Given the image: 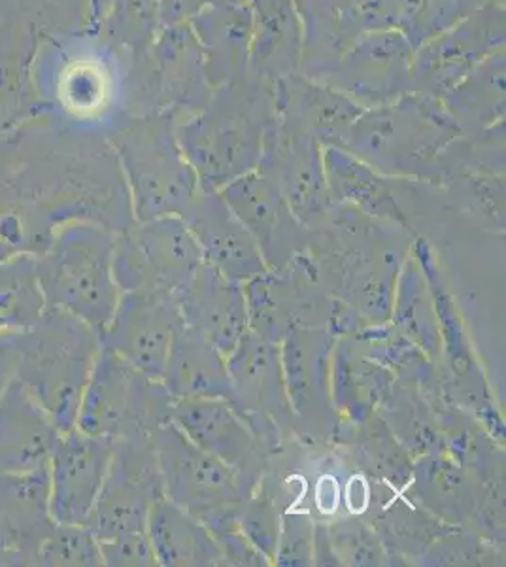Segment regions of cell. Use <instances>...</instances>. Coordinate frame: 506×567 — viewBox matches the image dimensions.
<instances>
[{
    "instance_id": "9a60e30c",
    "label": "cell",
    "mask_w": 506,
    "mask_h": 567,
    "mask_svg": "<svg viewBox=\"0 0 506 567\" xmlns=\"http://www.w3.org/2000/svg\"><path fill=\"white\" fill-rule=\"evenodd\" d=\"M146 532L163 567H221L224 553L205 523L165 494L149 505Z\"/></svg>"
},
{
    "instance_id": "2e32d148",
    "label": "cell",
    "mask_w": 506,
    "mask_h": 567,
    "mask_svg": "<svg viewBox=\"0 0 506 567\" xmlns=\"http://www.w3.org/2000/svg\"><path fill=\"white\" fill-rule=\"evenodd\" d=\"M184 221L192 229L205 264L224 277L244 284L270 271L256 239L227 208H211Z\"/></svg>"
},
{
    "instance_id": "5bb4252c",
    "label": "cell",
    "mask_w": 506,
    "mask_h": 567,
    "mask_svg": "<svg viewBox=\"0 0 506 567\" xmlns=\"http://www.w3.org/2000/svg\"><path fill=\"white\" fill-rule=\"evenodd\" d=\"M159 382L176 400H225L237 409L227 358L186 323L174 336Z\"/></svg>"
},
{
    "instance_id": "f1b7e54d",
    "label": "cell",
    "mask_w": 506,
    "mask_h": 567,
    "mask_svg": "<svg viewBox=\"0 0 506 567\" xmlns=\"http://www.w3.org/2000/svg\"><path fill=\"white\" fill-rule=\"evenodd\" d=\"M314 566H339L329 537V526L326 524L314 529Z\"/></svg>"
},
{
    "instance_id": "6da1fadb",
    "label": "cell",
    "mask_w": 506,
    "mask_h": 567,
    "mask_svg": "<svg viewBox=\"0 0 506 567\" xmlns=\"http://www.w3.org/2000/svg\"><path fill=\"white\" fill-rule=\"evenodd\" d=\"M16 344L13 379L44 406L59 432L76 427L80 401L103 344L101 333L69 312L48 307Z\"/></svg>"
},
{
    "instance_id": "9c48e42d",
    "label": "cell",
    "mask_w": 506,
    "mask_h": 567,
    "mask_svg": "<svg viewBox=\"0 0 506 567\" xmlns=\"http://www.w3.org/2000/svg\"><path fill=\"white\" fill-rule=\"evenodd\" d=\"M167 419L193 445L229 465L246 491H256L261 478V446L259 437L238 414L233 403L225 400L168 401Z\"/></svg>"
},
{
    "instance_id": "8fae6325",
    "label": "cell",
    "mask_w": 506,
    "mask_h": 567,
    "mask_svg": "<svg viewBox=\"0 0 506 567\" xmlns=\"http://www.w3.org/2000/svg\"><path fill=\"white\" fill-rule=\"evenodd\" d=\"M337 337L328 328L289 329L280 341L283 381L296 416L328 424L333 414L331 360Z\"/></svg>"
},
{
    "instance_id": "f546056e",
    "label": "cell",
    "mask_w": 506,
    "mask_h": 567,
    "mask_svg": "<svg viewBox=\"0 0 506 567\" xmlns=\"http://www.w3.org/2000/svg\"><path fill=\"white\" fill-rule=\"evenodd\" d=\"M2 566H20V560H18L12 529L4 520V516L0 515V567Z\"/></svg>"
},
{
    "instance_id": "ffe728a7",
    "label": "cell",
    "mask_w": 506,
    "mask_h": 567,
    "mask_svg": "<svg viewBox=\"0 0 506 567\" xmlns=\"http://www.w3.org/2000/svg\"><path fill=\"white\" fill-rule=\"evenodd\" d=\"M48 309L34 271V258L0 264V337H20L39 322Z\"/></svg>"
},
{
    "instance_id": "484cf974",
    "label": "cell",
    "mask_w": 506,
    "mask_h": 567,
    "mask_svg": "<svg viewBox=\"0 0 506 567\" xmlns=\"http://www.w3.org/2000/svg\"><path fill=\"white\" fill-rule=\"evenodd\" d=\"M205 526L210 529L214 539L218 542L227 566H272L269 558L261 550H257L251 545L250 539L244 535L240 524H238V511L237 513H229V515L218 516L210 523H206Z\"/></svg>"
},
{
    "instance_id": "4316f807",
    "label": "cell",
    "mask_w": 506,
    "mask_h": 567,
    "mask_svg": "<svg viewBox=\"0 0 506 567\" xmlns=\"http://www.w3.org/2000/svg\"><path fill=\"white\" fill-rule=\"evenodd\" d=\"M104 566L154 567L159 566L146 529L123 532L99 542Z\"/></svg>"
},
{
    "instance_id": "5b68a950",
    "label": "cell",
    "mask_w": 506,
    "mask_h": 567,
    "mask_svg": "<svg viewBox=\"0 0 506 567\" xmlns=\"http://www.w3.org/2000/svg\"><path fill=\"white\" fill-rule=\"evenodd\" d=\"M203 264L199 245L184 219L161 216L116 237L114 277L122 291L176 296Z\"/></svg>"
},
{
    "instance_id": "8992f818",
    "label": "cell",
    "mask_w": 506,
    "mask_h": 567,
    "mask_svg": "<svg viewBox=\"0 0 506 567\" xmlns=\"http://www.w3.org/2000/svg\"><path fill=\"white\" fill-rule=\"evenodd\" d=\"M161 494L159 465L149 439H116L109 477L85 526L96 542L123 532L146 529L149 505Z\"/></svg>"
},
{
    "instance_id": "52a82bcc",
    "label": "cell",
    "mask_w": 506,
    "mask_h": 567,
    "mask_svg": "<svg viewBox=\"0 0 506 567\" xmlns=\"http://www.w3.org/2000/svg\"><path fill=\"white\" fill-rule=\"evenodd\" d=\"M184 323L176 296L159 291H122L116 312L101 341L138 373L161 381L174 336Z\"/></svg>"
},
{
    "instance_id": "277c9868",
    "label": "cell",
    "mask_w": 506,
    "mask_h": 567,
    "mask_svg": "<svg viewBox=\"0 0 506 567\" xmlns=\"http://www.w3.org/2000/svg\"><path fill=\"white\" fill-rule=\"evenodd\" d=\"M148 439L159 465L163 494L203 523L237 513L250 496L229 465L193 445L171 420L155 424Z\"/></svg>"
},
{
    "instance_id": "d4e9b609",
    "label": "cell",
    "mask_w": 506,
    "mask_h": 567,
    "mask_svg": "<svg viewBox=\"0 0 506 567\" xmlns=\"http://www.w3.org/2000/svg\"><path fill=\"white\" fill-rule=\"evenodd\" d=\"M316 524L307 513L288 511L280 516V532L276 542L272 566H314Z\"/></svg>"
},
{
    "instance_id": "3957f363",
    "label": "cell",
    "mask_w": 506,
    "mask_h": 567,
    "mask_svg": "<svg viewBox=\"0 0 506 567\" xmlns=\"http://www.w3.org/2000/svg\"><path fill=\"white\" fill-rule=\"evenodd\" d=\"M171 395L146 374L138 373L116 352L101 344L90 381L80 401L76 427L95 437L144 435L167 420Z\"/></svg>"
},
{
    "instance_id": "cb8c5ba5",
    "label": "cell",
    "mask_w": 506,
    "mask_h": 567,
    "mask_svg": "<svg viewBox=\"0 0 506 567\" xmlns=\"http://www.w3.org/2000/svg\"><path fill=\"white\" fill-rule=\"evenodd\" d=\"M329 537L339 566H384V545L365 523L347 518L329 526Z\"/></svg>"
},
{
    "instance_id": "83f0119b",
    "label": "cell",
    "mask_w": 506,
    "mask_h": 567,
    "mask_svg": "<svg viewBox=\"0 0 506 567\" xmlns=\"http://www.w3.org/2000/svg\"><path fill=\"white\" fill-rule=\"evenodd\" d=\"M18 337H0V393L13 381L18 365Z\"/></svg>"
},
{
    "instance_id": "4fadbf2b",
    "label": "cell",
    "mask_w": 506,
    "mask_h": 567,
    "mask_svg": "<svg viewBox=\"0 0 506 567\" xmlns=\"http://www.w3.org/2000/svg\"><path fill=\"white\" fill-rule=\"evenodd\" d=\"M59 435L44 406L13 379L0 393V473L48 467Z\"/></svg>"
},
{
    "instance_id": "e0dca14e",
    "label": "cell",
    "mask_w": 506,
    "mask_h": 567,
    "mask_svg": "<svg viewBox=\"0 0 506 567\" xmlns=\"http://www.w3.org/2000/svg\"><path fill=\"white\" fill-rule=\"evenodd\" d=\"M0 515L12 529L20 566H32L37 547L58 523L50 509L48 467L0 473Z\"/></svg>"
},
{
    "instance_id": "7a4b0ae2",
    "label": "cell",
    "mask_w": 506,
    "mask_h": 567,
    "mask_svg": "<svg viewBox=\"0 0 506 567\" xmlns=\"http://www.w3.org/2000/svg\"><path fill=\"white\" fill-rule=\"evenodd\" d=\"M114 246L116 237L103 227L64 229L44 254L34 258L45 305L103 333L122 297L114 277Z\"/></svg>"
},
{
    "instance_id": "d6986e66",
    "label": "cell",
    "mask_w": 506,
    "mask_h": 567,
    "mask_svg": "<svg viewBox=\"0 0 506 567\" xmlns=\"http://www.w3.org/2000/svg\"><path fill=\"white\" fill-rule=\"evenodd\" d=\"M390 320L393 328L422 350L430 360H435L443 352V336L433 293L414 254L404 258L399 269Z\"/></svg>"
},
{
    "instance_id": "44dd1931",
    "label": "cell",
    "mask_w": 506,
    "mask_h": 567,
    "mask_svg": "<svg viewBox=\"0 0 506 567\" xmlns=\"http://www.w3.org/2000/svg\"><path fill=\"white\" fill-rule=\"evenodd\" d=\"M416 484L422 491L423 499L430 507L441 505L438 513H454L455 518H463L465 509H473V494L467 488V481L462 470L455 467L441 452H433L423 458L416 467Z\"/></svg>"
},
{
    "instance_id": "7402d4cb",
    "label": "cell",
    "mask_w": 506,
    "mask_h": 567,
    "mask_svg": "<svg viewBox=\"0 0 506 567\" xmlns=\"http://www.w3.org/2000/svg\"><path fill=\"white\" fill-rule=\"evenodd\" d=\"M32 566L99 567L104 564L99 542L87 526L55 523L37 547Z\"/></svg>"
},
{
    "instance_id": "7c38bea8",
    "label": "cell",
    "mask_w": 506,
    "mask_h": 567,
    "mask_svg": "<svg viewBox=\"0 0 506 567\" xmlns=\"http://www.w3.org/2000/svg\"><path fill=\"white\" fill-rule=\"evenodd\" d=\"M179 315L227 358L250 329L244 284L224 277L208 264L176 293Z\"/></svg>"
},
{
    "instance_id": "ac0fdd59",
    "label": "cell",
    "mask_w": 506,
    "mask_h": 567,
    "mask_svg": "<svg viewBox=\"0 0 506 567\" xmlns=\"http://www.w3.org/2000/svg\"><path fill=\"white\" fill-rule=\"evenodd\" d=\"M391 390L388 369L361 354L350 337H340L331 360L333 406L355 424H365Z\"/></svg>"
},
{
    "instance_id": "30bf717a",
    "label": "cell",
    "mask_w": 506,
    "mask_h": 567,
    "mask_svg": "<svg viewBox=\"0 0 506 567\" xmlns=\"http://www.w3.org/2000/svg\"><path fill=\"white\" fill-rule=\"evenodd\" d=\"M227 368L238 414L257 437L272 425L289 424L296 416L283 381L280 342L269 341L248 329L237 349L227 355Z\"/></svg>"
},
{
    "instance_id": "603a6c76",
    "label": "cell",
    "mask_w": 506,
    "mask_h": 567,
    "mask_svg": "<svg viewBox=\"0 0 506 567\" xmlns=\"http://www.w3.org/2000/svg\"><path fill=\"white\" fill-rule=\"evenodd\" d=\"M280 513L267 486H259L244 499L238 509V524L251 545L261 550L270 564L275 560L276 542L280 532Z\"/></svg>"
},
{
    "instance_id": "ba28073f",
    "label": "cell",
    "mask_w": 506,
    "mask_h": 567,
    "mask_svg": "<svg viewBox=\"0 0 506 567\" xmlns=\"http://www.w3.org/2000/svg\"><path fill=\"white\" fill-rule=\"evenodd\" d=\"M114 456V439L72 427L61 432L48 464L50 509L58 523L85 526Z\"/></svg>"
}]
</instances>
